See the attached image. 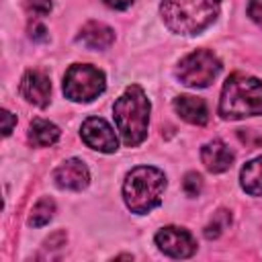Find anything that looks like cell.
<instances>
[{
  "mask_svg": "<svg viewBox=\"0 0 262 262\" xmlns=\"http://www.w3.org/2000/svg\"><path fill=\"white\" fill-rule=\"evenodd\" d=\"M106 88L104 72L90 63H74L63 74L61 90L72 102H92Z\"/></svg>",
  "mask_w": 262,
  "mask_h": 262,
  "instance_id": "5",
  "label": "cell"
},
{
  "mask_svg": "<svg viewBox=\"0 0 262 262\" xmlns=\"http://www.w3.org/2000/svg\"><path fill=\"white\" fill-rule=\"evenodd\" d=\"M221 72L219 57L209 49H196L184 55L176 66V78L188 88H207L211 86Z\"/></svg>",
  "mask_w": 262,
  "mask_h": 262,
  "instance_id": "6",
  "label": "cell"
},
{
  "mask_svg": "<svg viewBox=\"0 0 262 262\" xmlns=\"http://www.w3.org/2000/svg\"><path fill=\"white\" fill-rule=\"evenodd\" d=\"M229 221H231V215H229L225 209L217 211V213L213 215V219L209 221V225L205 227V237H207V239H215V237H219V235L223 233V229L229 225Z\"/></svg>",
  "mask_w": 262,
  "mask_h": 262,
  "instance_id": "17",
  "label": "cell"
},
{
  "mask_svg": "<svg viewBox=\"0 0 262 262\" xmlns=\"http://www.w3.org/2000/svg\"><path fill=\"white\" fill-rule=\"evenodd\" d=\"M82 141L100 154H115L119 149V139L115 135V129L100 117H88L80 127Z\"/></svg>",
  "mask_w": 262,
  "mask_h": 262,
  "instance_id": "8",
  "label": "cell"
},
{
  "mask_svg": "<svg viewBox=\"0 0 262 262\" xmlns=\"http://www.w3.org/2000/svg\"><path fill=\"white\" fill-rule=\"evenodd\" d=\"M20 96L39 106V108H45L51 100V82H49V76L41 70H27L25 76L20 78Z\"/></svg>",
  "mask_w": 262,
  "mask_h": 262,
  "instance_id": "9",
  "label": "cell"
},
{
  "mask_svg": "<svg viewBox=\"0 0 262 262\" xmlns=\"http://www.w3.org/2000/svg\"><path fill=\"white\" fill-rule=\"evenodd\" d=\"M59 135H61L59 127L47 119H35L29 125V141L35 147H49L59 139Z\"/></svg>",
  "mask_w": 262,
  "mask_h": 262,
  "instance_id": "14",
  "label": "cell"
},
{
  "mask_svg": "<svg viewBox=\"0 0 262 262\" xmlns=\"http://www.w3.org/2000/svg\"><path fill=\"white\" fill-rule=\"evenodd\" d=\"M219 115L227 121L262 115V82L250 74H231L221 90Z\"/></svg>",
  "mask_w": 262,
  "mask_h": 262,
  "instance_id": "3",
  "label": "cell"
},
{
  "mask_svg": "<svg viewBox=\"0 0 262 262\" xmlns=\"http://www.w3.org/2000/svg\"><path fill=\"white\" fill-rule=\"evenodd\" d=\"M156 246L162 254L170 256V258H190L196 252V242L192 237V233L184 227H176V225H166L156 233Z\"/></svg>",
  "mask_w": 262,
  "mask_h": 262,
  "instance_id": "7",
  "label": "cell"
},
{
  "mask_svg": "<svg viewBox=\"0 0 262 262\" xmlns=\"http://www.w3.org/2000/svg\"><path fill=\"white\" fill-rule=\"evenodd\" d=\"M102 2L113 10H127L133 4V0H102Z\"/></svg>",
  "mask_w": 262,
  "mask_h": 262,
  "instance_id": "22",
  "label": "cell"
},
{
  "mask_svg": "<svg viewBox=\"0 0 262 262\" xmlns=\"http://www.w3.org/2000/svg\"><path fill=\"white\" fill-rule=\"evenodd\" d=\"M78 41L88 47V49H106L113 45L115 41V31L104 25V23H98V20H88L80 33H78Z\"/></svg>",
  "mask_w": 262,
  "mask_h": 262,
  "instance_id": "13",
  "label": "cell"
},
{
  "mask_svg": "<svg viewBox=\"0 0 262 262\" xmlns=\"http://www.w3.org/2000/svg\"><path fill=\"white\" fill-rule=\"evenodd\" d=\"M53 8V0H25V10L33 16V18H41L47 16Z\"/></svg>",
  "mask_w": 262,
  "mask_h": 262,
  "instance_id": "18",
  "label": "cell"
},
{
  "mask_svg": "<svg viewBox=\"0 0 262 262\" xmlns=\"http://www.w3.org/2000/svg\"><path fill=\"white\" fill-rule=\"evenodd\" d=\"M239 184L250 196H262V156L244 164L239 172Z\"/></svg>",
  "mask_w": 262,
  "mask_h": 262,
  "instance_id": "15",
  "label": "cell"
},
{
  "mask_svg": "<svg viewBox=\"0 0 262 262\" xmlns=\"http://www.w3.org/2000/svg\"><path fill=\"white\" fill-rule=\"evenodd\" d=\"M45 33H47V31H45V27H41V25H39V27H35V33L31 31V37H33V39H47V35H45Z\"/></svg>",
  "mask_w": 262,
  "mask_h": 262,
  "instance_id": "23",
  "label": "cell"
},
{
  "mask_svg": "<svg viewBox=\"0 0 262 262\" xmlns=\"http://www.w3.org/2000/svg\"><path fill=\"white\" fill-rule=\"evenodd\" d=\"M248 16L258 27H262V0H250L248 2Z\"/></svg>",
  "mask_w": 262,
  "mask_h": 262,
  "instance_id": "20",
  "label": "cell"
},
{
  "mask_svg": "<svg viewBox=\"0 0 262 262\" xmlns=\"http://www.w3.org/2000/svg\"><path fill=\"white\" fill-rule=\"evenodd\" d=\"M149 111H151L149 98L145 96L143 88L137 84L127 86L125 92L115 100L113 119L127 147H137L139 143L145 141L149 127Z\"/></svg>",
  "mask_w": 262,
  "mask_h": 262,
  "instance_id": "2",
  "label": "cell"
},
{
  "mask_svg": "<svg viewBox=\"0 0 262 262\" xmlns=\"http://www.w3.org/2000/svg\"><path fill=\"white\" fill-rule=\"evenodd\" d=\"M174 111L182 121H186L190 125H205L209 121L207 102L199 96H190V94L176 96L174 98Z\"/></svg>",
  "mask_w": 262,
  "mask_h": 262,
  "instance_id": "12",
  "label": "cell"
},
{
  "mask_svg": "<svg viewBox=\"0 0 262 262\" xmlns=\"http://www.w3.org/2000/svg\"><path fill=\"white\" fill-rule=\"evenodd\" d=\"M2 121H4V127H2V133L4 135H10L12 133V127L16 125V117L10 113V111H2Z\"/></svg>",
  "mask_w": 262,
  "mask_h": 262,
  "instance_id": "21",
  "label": "cell"
},
{
  "mask_svg": "<svg viewBox=\"0 0 262 262\" xmlns=\"http://www.w3.org/2000/svg\"><path fill=\"white\" fill-rule=\"evenodd\" d=\"M166 174L154 166L133 168L123 182V201L135 215H145L160 207L166 190Z\"/></svg>",
  "mask_w": 262,
  "mask_h": 262,
  "instance_id": "4",
  "label": "cell"
},
{
  "mask_svg": "<svg viewBox=\"0 0 262 262\" xmlns=\"http://www.w3.org/2000/svg\"><path fill=\"white\" fill-rule=\"evenodd\" d=\"M182 188L188 196H199L201 190H203V176L196 174V172H188L182 180Z\"/></svg>",
  "mask_w": 262,
  "mask_h": 262,
  "instance_id": "19",
  "label": "cell"
},
{
  "mask_svg": "<svg viewBox=\"0 0 262 262\" xmlns=\"http://www.w3.org/2000/svg\"><path fill=\"white\" fill-rule=\"evenodd\" d=\"M201 160H203V164L209 172L221 174V172H227L231 168V164L235 160V154L225 141L211 139L201 147Z\"/></svg>",
  "mask_w": 262,
  "mask_h": 262,
  "instance_id": "11",
  "label": "cell"
},
{
  "mask_svg": "<svg viewBox=\"0 0 262 262\" xmlns=\"http://www.w3.org/2000/svg\"><path fill=\"white\" fill-rule=\"evenodd\" d=\"M53 182L63 190H82L90 182L88 166L78 158H70L53 170Z\"/></svg>",
  "mask_w": 262,
  "mask_h": 262,
  "instance_id": "10",
  "label": "cell"
},
{
  "mask_svg": "<svg viewBox=\"0 0 262 262\" xmlns=\"http://www.w3.org/2000/svg\"><path fill=\"white\" fill-rule=\"evenodd\" d=\"M53 215H55V203H53V199L41 196V199L35 203V207H33V211H31V215H29V225H33V227H43V225H47V223L53 219Z\"/></svg>",
  "mask_w": 262,
  "mask_h": 262,
  "instance_id": "16",
  "label": "cell"
},
{
  "mask_svg": "<svg viewBox=\"0 0 262 262\" xmlns=\"http://www.w3.org/2000/svg\"><path fill=\"white\" fill-rule=\"evenodd\" d=\"M221 10V0H162L160 16L164 25L184 37L201 35L209 29Z\"/></svg>",
  "mask_w": 262,
  "mask_h": 262,
  "instance_id": "1",
  "label": "cell"
}]
</instances>
